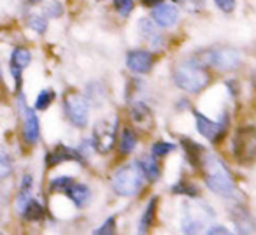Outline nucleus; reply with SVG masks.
Listing matches in <instances>:
<instances>
[{
	"mask_svg": "<svg viewBox=\"0 0 256 235\" xmlns=\"http://www.w3.org/2000/svg\"><path fill=\"white\" fill-rule=\"evenodd\" d=\"M22 107H23V136H25V140L28 144H36L40 136L39 118L36 116L34 109L25 107V104H22Z\"/></svg>",
	"mask_w": 256,
	"mask_h": 235,
	"instance_id": "obj_11",
	"label": "nucleus"
},
{
	"mask_svg": "<svg viewBox=\"0 0 256 235\" xmlns=\"http://www.w3.org/2000/svg\"><path fill=\"white\" fill-rule=\"evenodd\" d=\"M204 67L216 68L221 72H230L240 67L242 58L240 53L234 48H210V50H204L198 53V56L193 58Z\"/></svg>",
	"mask_w": 256,
	"mask_h": 235,
	"instance_id": "obj_4",
	"label": "nucleus"
},
{
	"mask_svg": "<svg viewBox=\"0 0 256 235\" xmlns=\"http://www.w3.org/2000/svg\"><path fill=\"white\" fill-rule=\"evenodd\" d=\"M114 228H116V220H114L112 216L110 218H107V221L102 224L100 228H96L95 230V234L96 235H107V234H114Z\"/></svg>",
	"mask_w": 256,
	"mask_h": 235,
	"instance_id": "obj_30",
	"label": "nucleus"
},
{
	"mask_svg": "<svg viewBox=\"0 0 256 235\" xmlns=\"http://www.w3.org/2000/svg\"><path fill=\"white\" fill-rule=\"evenodd\" d=\"M114 9H116L123 18H126L134 9V0H114Z\"/></svg>",
	"mask_w": 256,
	"mask_h": 235,
	"instance_id": "obj_29",
	"label": "nucleus"
},
{
	"mask_svg": "<svg viewBox=\"0 0 256 235\" xmlns=\"http://www.w3.org/2000/svg\"><path fill=\"white\" fill-rule=\"evenodd\" d=\"M22 214L26 221H39L42 220L46 212H44V207L40 206V202H37L36 198H28V202L22 209Z\"/></svg>",
	"mask_w": 256,
	"mask_h": 235,
	"instance_id": "obj_21",
	"label": "nucleus"
},
{
	"mask_svg": "<svg viewBox=\"0 0 256 235\" xmlns=\"http://www.w3.org/2000/svg\"><path fill=\"white\" fill-rule=\"evenodd\" d=\"M62 162H79V164H84L81 154L76 150H70V148H67V146H58L53 153L46 154L48 167H54V165L62 164Z\"/></svg>",
	"mask_w": 256,
	"mask_h": 235,
	"instance_id": "obj_15",
	"label": "nucleus"
},
{
	"mask_svg": "<svg viewBox=\"0 0 256 235\" xmlns=\"http://www.w3.org/2000/svg\"><path fill=\"white\" fill-rule=\"evenodd\" d=\"M207 204H192L188 206V212L184 214V220H182V232L184 234H195L198 232V228H202L204 224L209 220H212L214 214H206L202 216V210Z\"/></svg>",
	"mask_w": 256,
	"mask_h": 235,
	"instance_id": "obj_9",
	"label": "nucleus"
},
{
	"mask_svg": "<svg viewBox=\"0 0 256 235\" xmlns=\"http://www.w3.org/2000/svg\"><path fill=\"white\" fill-rule=\"evenodd\" d=\"M32 182H34V178L30 174L23 176L22 179V192H30V188H32Z\"/></svg>",
	"mask_w": 256,
	"mask_h": 235,
	"instance_id": "obj_33",
	"label": "nucleus"
},
{
	"mask_svg": "<svg viewBox=\"0 0 256 235\" xmlns=\"http://www.w3.org/2000/svg\"><path fill=\"white\" fill-rule=\"evenodd\" d=\"M182 148H184L186 154H188V162L193 167H200L202 164V154H204V148L200 144L193 142L192 139H182Z\"/></svg>",
	"mask_w": 256,
	"mask_h": 235,
	"instance_id": "obj_18",
	"label": "nucleus"
},
{
	"mask_svg": "<svg viewBox=\"0 0 256 235\" xmlns=\"http://www.w3.org/2000/svg\"><path fill=\"white\" fill-rule=\"evenodd\" d=\"M140 168H142L144 172V178L148 179V181H156L158 176H160V165H158L156 162V156H144L142 160L139 162Z\"/></svg>",
	"mask_w": 256,
	"mask_h": 235,
	"instance_id": "obj_20",
	"label": "nucleus"
},
{
	"mask_svg": "<svg viewBox=\"0 0 256 235\" xmlns=\"http://www.w3.org/2000/svg\"><path fill=\"white\" fill-rule=\"evenodd\" d=\"M139 28H140L142 37L148 40V42H151L154 48H160L158 44H160V40H162V36H160V32L156 30V26L153 25V22H151V20H140Z\"/></svg>",
	"mask_w": 256,
	"mask_h": 235,
	"instance_id": "obj_19",
	"label": "nucleus"
},
{
	"mask_svg": "<svg viewBox=\"0 0 256 235\" xmlns=\"http://www.w3.org/2000/svg\"><path fill=\"white\" fill-rule=\"evenodd\" d=\"M64 107H65V114H67L68 122L74 126H86L88 123V114H90V104L88 98H84L82 95L76 92H68L64 98Z\"/></svg>",
	"mask_w": 256,
	"mask_h": 235,
	"instance_id": "obj_6",
	"label": "nucleus"
},
{
	"mask_svg": "<svg viewBox=\"0 0 256 235\" xmlns=\"http://www.w3.org/2000/svg\"><path fill=\"white\" fill-rule=\"evenodd\" d=\"M54 100V92L53 90H42L36 98V109L37 110H46L51 106V102Z\"/></svg>",
	"mask_w": 256,
	"mask_h": 235,
	"instance_id": "obj_24",
	"label": "nucleus"
},
{
	"mask_svg": "<svg viewBox=\"0 0 256 235\" xmlns=\"http://www.w3.org/2000/svg\"><path fill=\"white\" fill-rule=\"evenodd\" d=\"M174 82L184 92L198 93L209 86L210 76L204 65H200L198 62L192 58V60L182 62L174 68Z\"/></svg>",
	"mask_w": 256,
	"mask_h": 235,
	"instance_id": "obj_2",
	"label": "nucleus"
},
{
	"mask_svg": "<svg viewBox=\"0 0 256 235\" xmlns=\"http://www.w3.org/2000/svg\"><path fill=\"white\" fill-rule=\"evenodd\" d=\"M176 150V144H170V142H156L153 146V156L156 158H164L167 156L168 153Z\"/></svg>",
	"mask_w": 256,
	"mask_h": 235,
	"instance_id": "obj_26",
	"label": "nucleus"
},
{
	"mask_svg": "<svg viewBox=\"0 0 256 235\" xmlns=\"http://www.w3.org/2000/svg\"><path fill=\"white\" fill-rule=\"evenodd\" d=\"M46 14L51 16V18H58V16L64 14V8H62L60 2H51L46 8Z\"/></svg>",
	"mask_w": 256,
	"mask_h": 235,
	"instance_id": "obj_31",
	"label": "nucleus"
},
{
	"mask_svg": "<svg viewBox=\"0 0 256 235\" xmlns=\"http://www.w3.org/2000/svg\"><path fill=\"white\" fill-rule=\"evenodd\" d=\"M28 26L30 28H34L37 34H44L48 30V22H46V18L44 16H30V20H28Z\"/></svg>",
	"mask_w": 256,
	"mask_h": 235,
	"instance_id": "obj_27",
	"label": "nucleus"
},
{
	"mask_svg": "<svg viewBox=\"0 0 256 235\" xmlns=\"http://www.w3.org/2000/svg\"><path fill=\"white\" fill-rule=\"evenodd\" d=\"M130 120H132L134 125L139 126V128L148 130L153 126V114H151L150 107H148L146 104L139 102V100L130 106Z\"/></svg>",
	"mask_w": 256,
	"mask_h": 235,
	"instance_id": "obj_14",
	"label": "nucleus"
},
{
	"mask_svg": "<svg viewBox=\"0 0 256 235\" xmlns=\"http://www.w3.org/2000/svg\"><path fill=\"white\" fill-rule=\"evenodd\" d=\"M156 207H158V198H156V196H153V198L150 200V204L146 206V210H144L142 218H140V223H139V232H140V234H144V232L151 226V223L154 221Z\"/></svg>",
	"mask_w": 256,
	"mask_h": 235,
	"instance_id": "obj_22",
	"label": "nucleus"
},
{
	"mask_svg": "<svg viewBox=\"0 0 256 235\" xmlns=\"http://www.w3.org/2000/svg\"><path fill=\"white\" fill-rule=\"evenodd\" d=\"M137 146V136L132 128H123L120 136V140H118V150H120L121 154H130Z\"/></svg>",
	"mask_w": 256,
	"mask_h": 235,
	"instance_id": "obj_17",
	"label": "nucleus"
},
{
	"mask_svg": "<svg viewBox=\"0 0 256 235\" xmlns=\"http://www.w3.org/2000/svg\"><path fill=\"white\" fill-rule=\"evenodd\" d=\"M72 182H74L72 178H68V176H60V178H54L53 181L50 182V188L53 190V192H62V190H65L67 186H70Z\"/></svg>",
	"mask_w": 256,
	"mask_h": 235,
	"instance_id": "obj_28",
	"label": "nucleus"
},
{
	"mask_svg": "<svg viewBox=\"0 0 256 235\" xmlns=\"http://www.w3.org/2000/svg\"><path fill=\"white\" fill-rule=\"evenodd\" d=\"M207 234H228V230L224 226H210Z\"/></svg>",
	"mask_w": 256,
	"mask_h": 235,
	"instance_id": "obj_34",
	"label": "nucleus"
},
{
	"mask_svg": "<svg viewBox=\"0 0 256 235\" xmlns=\"http://www.w3.org/2000/svg\"><path fill=\"white\" fill-rule=\"evenodd\" d=\"M214 2L223 12H232L235 9V0H214Z\"/></svg>",
	"mask_w": 256,
	"mask_h": 235,
	"instance_id": "obj_32",
	"label": "nucleus"
},
{
	"mask_svg": "<svg viewBox=\"0 0 256 235\" xmlns=\"http://www.w3.org/2000/svg\"><path fill=\"white\" fill-rule=\"evenodd\" d=\"M234 154L238 162H251L256 156V130L252 126L238 128L234 137Z\"/></svg>",
	"mask_w": 256,
	"mask_h": 235,
	"instance_id": "obj_8",
	"label": "nucleus"
},
{
	"mask_svg": "<svg viewBox=\"0 0 256 235\" xmlns=\"http://www.w3.org/2000/svg\"><path fill=\"white\" fill-rule=\"evenodd\" d=\"M64 192H65V195L74 202L76 207H84L86 204L90 202V198H92V192H90V188L84 184H76V182H72Z\"/></svg>",
	"mask_w": 256,
	"mask_h": 235,
	"instance_id": "obj_16",
	"label": "nucleus"
},
{
	"mask_svg": "<svg viewBox=\"0 0 256 235\" xmlns=\"http://www.w3.org/2000/svg\"><path fill=\"white\" fill-rule=\"evenodd\" d=\"M153 64H154L153 54L146 50H136L126 54V67L132 72H137V74L150 72L153 68Z\"/></svg>",
	"mask_w": 256,
	"mask_h": 235,
	"instance_id": "obj_10",
	"label": "nucleus"
},
{
	"mask_svg": "<svg viewBox=\"0 0 256 235\" xmlns=\"http://www.w3.org/2000/svg\"><path fill=\"white\" fill-rule=\"evenodd\" d=\"M170 192H172V193H176V195L192 196V198L198 196V190H196V186H195V184H192V182H178V184L172 186Z\"/></svg>",
	"mask_w": 256,
	"mask_h": 235,
	"instance_id": "obj_23",
	"label": "nucleus"
},
{
	"mask_svg": "<svg viewBox=\"0 0 256 235\" xmlns=\"http://www.w3.org/2000/svg\"><path fill=\"white\" fill-rule=\"evenodd\" d=\"M200 170L204 174V181H206L207 188L212 193L224 196V198H234V196L238 195V190L235 186L230 170L218 156L207 154L206 158H202Z\"/></svg>",
	"mask_w": 256,
	"mask_h": 235,
	"instance_id": "obj_1",
	"label": "nucleus"
},
{
	"mask_svg": "<svg viewBox=\"0 0 256 235\" xmlns=\"http://www.w3.org/2000/svg\"><path fill=\"white\" fill-rule=\"evenodd\" d=\"M0 81H2V72H0Z\"/></svg>",
	"mask_w": 256,
	"mask_h": 235,
	"instance_id": "obj_37",
	"label": "nucleus"
},
{
	"mask_svg": "<svg viewBox=\"0 0 256 235\" xmlns=\"http://www.w3.org/2000/svg\"><path fill=\"white\" fill-rule=\"evenodd\" d=\"M144 6H148V8H156V6H160L164 0H140Z\"/></svg>",
	"mask_w": 256,
	"mask_h": 235,
	"instance_id": "obj_35",
	"label": "nucleus"
},
{
	"mask_svg": "<svg viewBox=\"0 0 256 235\" xmlns=\"http://www.w3.org/2000/svg\"><path fill=\"white\" fill-rule=\"evenodd\" d=\"M193 114H195L198 132L202 134L207 140H210V142H214V144L221 142V139H223L228 132V114L223 112L220 122H212V120H209L207 116L200 114L198 110H193Z\"/></svg>",
	"mask_w": 256,
	"mask_h": 235,
	"instance_id": "obj_7",
	"label": "nucleus"
},
{
	"mask_svg": "<svg viewBox=\"0 0 256 235\" xmlns=\"http://www.w3.org/2000/svg\"><path fill=\"white\" fill-rule=\"evenodd\" d=\"M26 2H28V6H37V4H40L42 0H26Z\"/></svg>",
	"mask_w": 256,
	"mask_h": 235,
	"instance_id": "obj_36",
	"label": "nucleus"
},
{
	"mask_svg": "<svg viewBox=\"0 0 256 235\" xmlns=\"http://www.w3.org/2000/svg\"><path fill=\"white\" fill-rule=\"evenodd\" d=\"M12 170V164H11V158L8 156L6 151L0 150V179H6Z\"/></svg>",
	"mask_w": 256,
	"mask_h": 235,
	"instance_id": "obj_25",
	"label": "nucleus"
},
{
	"mask_svg": "<svg viewBox=\"0 0 256 235\" xmlns=\"http://www.w3.org/2000/svg\"><path fill=\"white\" fill-rule=\"evenodd\" d=\"M32 60V54L26 48H16L11 54V74L16 81V90L22 88V72L25 67L30 65Z\"/></svg>",
	"mask_w": 256,
	"mask_h": 235,
	"instance_id": "obj_12",
	"label": "nucleus"
},
{
	"mask_svg": "<svg viewBox=\"0 0 256 235\" xmlns=\"http://www.w3.org/2000/svg\"><path fill=\"white\" fill-rule=\"evenodd\" d=\"M144 172L139 162L126 164L116 170L112 176V190L121 196H136L144 186Z\"/></svg>",
	"mask_w": 256,
	"mask_h": 235,
	"instance_id": "obj_3",
	"label": "nucleus"
},
{
	"mask_svg": "<svg viewBox=\"0 0 256 235\" xmlns=\"http://www.w3.org/2000/svg\"><path fill=\"white\" fill-rule=\"evenodd\" d=\"M151 18H153V23L158 26H164V28H168V26H174L176 23L179 22V11L176 6H168V4H160L153 9L151 12Z\"/></svg>",
	"mask_w": 256,
	"mask_h": 235,
	"instance_id": "obj_13",
	"label": "nucleus"
},
{
	"mask_svg": "<svg viewBox=\"0 0 256 235\" xmlns=\"http://www.w3.org/2000/svg\"><path fill=\"white\" fill-rule=\"evenodd\" d=\"M118 125H120V120L112 118V120H100L93 126L92 144L98 153L107 154L114 150L118 142Z\"/></svg>",
	"mask_w": 256,
	"mask_h": 235,
	"instance_id": "obj_5",
	"label": "nucleus"
}]
</instances>
